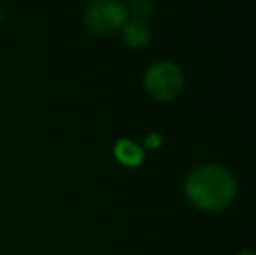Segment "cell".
Here are the masks:
<instances>
[{
  "mask_svg": "<svg viewBox=\"0 0 256 255\" xmlns=\"http://www.w3.org/2000/svg\"><path fill=\"white\" fill-rule=\"evenodd\" d=\"M131 11L140 21H143L145 18H150L155 13V6L152 0H134L131 6Z\"/></svg>",
  "mask_w": 256,
  "mask_h": 255,
  "instance_id": "8992f818",
  "label": "cell"
},
{
  "mask_svg": "<svg viewBox=\"0 0 256 255\" xmlns=\"http://www.w3.org/2000/svg\"><path fill=\"white\" fill-rule=\"evenodd\" d=\"M239 255H254L253 252H250V250H244V252H240Z\"/></svg>",
  "mask_w": 256,
  "mask_h": 255,
  "instance_id": "ba28073f",
  "label": "cell"
},
{
  "mask_svg": "<svg viewBox=\"0 0 256 255\" xmlns=\"http://www.w3.org/2000/svg\"><path fill=\"white\" fill-rule=\"evenodd\" d=\"M236 180L222 166L204 164L188 175L185 192L197 208L216 211L226 208L236 197Z\"/></svg>",
  "mask_w": 256,
  "mask_h": 255,
  "instance_id": "6da1fadb",
  "label": "cell"
},
{
  "mask_svg": "<svg viewBox=\"0 0 256 255\" xmlns=\"http://www.w3.org/2000/svg\"><path fill=\"white\" fill-rule=\"evenodd\" d=\"M128 9L120 0H92L84 13L88 30L96 35H108L124 27Z\"/></svg>",
  "mask_w": 256,
  "mask_h": 255,
  "instance_id": "7a4b0ae2",
  "label": "cell"
},
{
  "mask_svg": "<svg viewBox=\"0 0 256 255\" xmlns=\"http://www.w3.org/2000/svg\"><path fill=\"white\" fill-rule=\"evenodd\" d=\"M122 39H124V42L129 48L140 49L148 44L150 30L145 25V21H129V23H124V27H122Z\"/></svg>",
  "mask_w": 256,
  "mask_h": 255,
  "instance_id": "277c9868",
  "label": "cell"
},
{
  "mask_svg": "<svg viewBox=\"0 0 256 255\" xmlns=\"http://www.w3.org/2000/svg\"><path fill=\"white\" fill-rule=\"evenodd\" d=\"M183 88V75L176 65L169 62L155 63L145 74V89L154 100L169 102Z\"/></svg>",
  "mask_w": 256,
  "mask_h": 255,
  "instance_id": "3957f363",
  "label": "cell"
},
{
  "mask_svg": "<svg viewBox=\"0 0 256 255\" xmlns=\"http://www.w3.org/2000/svg\"><path fill=\"white\" fill-rule=\"evenodd\" d=\"M114 154L117 157L118 163H122L124 166L134 168L143 161V150L140 149L136 143H132L131 140H118L115 143Z\"/></svg>",
  "mask_w": 256,
  "mask_h": 255,
  "instance_id": "5b68a950",
  "label": "cell"
},
{
  "mask_svg": "<svg viewBox=\"0 0 256 255\" xmlns=\"http://www.w3.org/2000/svg\"><path fill=\"white\" fill-rule=\"evenodd\" d=\"M158 145H160V136L158 135H150L148 138H146V147L154 149V147H158Z\"/></svg>",
  "mask_w": 256,
  "mask_h": 255,
  "instance_id": "52a82bcc",
  "label": "cell"
}]
</instances>
